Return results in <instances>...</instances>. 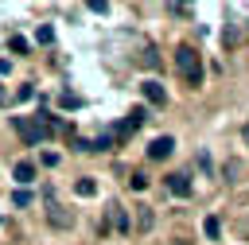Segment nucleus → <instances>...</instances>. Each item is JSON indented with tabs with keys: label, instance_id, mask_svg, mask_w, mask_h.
Returning a JSON list of instances; mask_svg holds the SVG:
<instances>
[{
	"label": "nucleus",
	"instance_id": "8",
	"mask_svg": "<svg viewBox=\"0 0 249 245\" xmlns=\"http://www.w3.org/2000/svg\"><path fill=\"white\" fill-rule=\"evenodd\" d=\"M12 175H16V179H19V187H27V183H31V179H35V163H27V159H19V163H16V171H12Z\"/></svg>",
	"mask_w": 249,
	"mask_h": 245
},
{
	"label": "nucleus",
	"instance_id": "13",
	"mask_svg": "<svg viewBox=\"0 0 249 245\" xmlns=\"http://www.w3.org/2000/svg\"><path fill=\"white\" fill-rule=\"evenodd\" d=\"M12 202H16V206H31V191H27V187H19V191L12 194Z\"/></svg>",
	"mask_w": 249,
	"mask_h": 245
},
{
	"label": "nucleus",
	"instance_id": "7",
	"mask_svg": "<svg viewBox=\"0 0 249 245\" xmlns=\"http://www.w3.org/2000/svg\"><path fill=\"white\" fill-rule=\"evenodd\" d=\"M109 218H113V226H117L121 233H128V229H132V222H128V210H124V206H109Z\"/></svg>",
	"mask_w": 249,
	"mask_h": 245
},
{
	"label": "nucleus",
	"instance_id": "16",
	"mask_svg": "<svg viewBox=\"0 0 249 245\" xmlns=\"http://www.w3.org/2000/svg\"><path fill=\"white\" fill-rule=\"evenodd\" d=\"M39 159H43V167H54V163H58V152H51V148H47Z\"/></svg>",
	"mask_w": 249,
	"mask_h": 245
},
{
	"label": "nucleus",
	"instance_id": "21",
	"mask_svg": "<svg viewBox=\"0 0 249 245\" xmlns=\"http://www.w3.org/2000/svg\"><path fill=\"white\" fill-rule=\"evenodd\" d=\"M4 101H8V93H4V86H0V105H4Z\"/></svg>",
	"mask_w": 249,
	"mask_h": 245
},
{
	"label": "nucleus",
	"instance_id": "18",
	"mask_svg": "<svg viewBox=\"0 0 249 245\" xmlns=\"http://www.w3.org/2000/svg\"><path fill=\"white\" fill-rule=\"evenodd\" d=\"M16 97H19V101H31V97H35V89H31V86H19V93H16Z\"/></svg>",
	"mask_w": 249,
	"mask_h": 245
},
{
	"label": "nucleus",
	"instance_id": "20",
	"mask_svg": "<svg viewBox=\"0 0 249 245\" xmlns=\"http://www.w3.org/2000/svg\"><path fill=\"white\" fill-rule=\"evenodd\" d=\"M241 140H245V144H249V124H245V128H241Z\"/></svg>",
	"mask_w": 249,
	"mask_h": 245
},
{
	"label": "nucleus",
	"instance_id": "15",
	"mask_svg": "<svg viewBox=\"0 0 249 245\" xmlns=\"http://www.w3.org/2000/svg\"><path fill=\"white\" fill-rule=\"evenodd\" d=\"M144 62H148V66H152V70H156V66H160V54H156V47H148V51H144Z\"/></svg>",
	"mask_w": 249,
	"mask_h": 245
},
{
	"label": "nucleus",
	"instance_id": "5",
	"mask_svg": "<svg viewBox=\"0 0 249 245\" xmlns=\"http://www.w3.org/2000/svg\"><path fill=\"white\" fill-rule=\"evenodd\" d=\"M167 191H171V194H179V198H187V194H191V179H187V171L167 175Z\"/></svg>",
	"mask_w": 249,
	"mask_h": 245
},
{
	"label": "nucleus",
	"instance_id": "11",
	"mask_svg": "<svg viewBox=\"0 0 249 245\" xmlns=\"http://www.w3.org/2000/svg\"><path fill=\"white\" fill-rule=\"evenodd\" d=\"M74 191L89 198V194H97V183H93V179H78V183H74Z\"/></svg>",
	"mask_w": 249,
	"mask_h": 245
},
{
	"label": "nucleus",
	"instance_id": "19",
	"mask_svg": "<svg viewBox=\"0 0 249 245\" xmlns=\"http://www.w3.org/2000/svg\"><path fill=\"white\" fill-rule=\"evenodd\" d=\"M86 4H89L93 12H109V0H86Z\"/></svg>",
	"mask_w": 249,
	"mask_h": 245
},
{
	"label": "nucleus",
	"instance_id": "14",
	"mask_svg": "<svg viewBox=\"0 0 249 245\" xmlns=\"http://www.w3.org/2000/svg\"><path fill=\"white\" fill-rule=\"evenodd\" d=\"M58 101H62V105H66V109H78V105H82V97H78V93H62V97H58Z\"/></svg>",
	"mask_w": 249,
	"mask_h": 245
},
{
	"label": "nucleus",
	"instance_id": "10",
	"mask_svg": "<svg viewBox=\"0 0 249 245\" xmlns=\"http://www.w3.org/2000/svg\"><path fill=\"white\" fill-rule=\"evenodd\" d=\"M35 43H43V47H47V43H54V27H51V23H43V27L35 31Z\"/></svg>",
	"mask_w": 249,
	"mask_h": 245
},
{
	"label": "nucleus",
	"instance_id": "1",
	"mask_svg": "<svg viewBox=\"0 0 249 245\" xmlns=\"http://www.w3.org/2000/svg\"><path fill=\"white\" fill-rule=\"evenodd\" d=\"M175 70L187 86H202V58L195 47H175Z\"/></svg>",
	"mask_w": 249,
	"mask_h": 245
},
{
	"label": "nucleus",
	"instance_id": "22",
	"mask_svg": "<svg viewBox=\"0 0 249 245\" xmlns=\"http://www.w3.org/2000/svg\"><path fill=\"white\" fill-rule=\"evenodd\" d=\"M183 4H191V0H183Z\"/></svg>",
	"mask_w": 249,
	"mask_h": 245
},
{
	"label": "nucleus",
	"instance_id": "9",
	"mask_svg": "<svg viewBox=\"0 0 249 245\" xmlns=\"http://www.w3.org/2000/svg\"><path fill=\"white\" fill-rule=\"evenodd\" d=\"M202 233H206V237H210V241H214V237H222V222H218V218H214V214H210V218H206V222H202Z\"/></svg>",
	"mask_w": 249,
	"mask_h": 245
},
{
	"label": "nucleus",
	"instance_id": "4",
	"mask_svg": "<svg viewBox=\"0 0 249 245\" xmlns=\"http://www.w3.org/2000/svg\"><path fill=\"white\" fill-rule=\"evenodd\" d=\"M47 222H51V226H58V229H70V226H74V214H70L66 206L51 202V210H47Z\"/></svg>",
	"mask_w": 249,
	"mask_h": 245
},
{
	"label": "nucleus",
	"instance_id": "6",
	"mask_svg": "<svg viewBox=\"0 0 249 245\" xmlns=\"http://www.w3.org/2000/svg\"><path fill=\"white\" fill-rule=\"evenodd\" d=\"M140 89H144V101H148V105H163V101H167V93H163V86H160L156 78H152V82H144Z\"/></svg>",
	"mask_w": 249,
	"mask_h": 245
},
{
	"label": "nucleus",
	"instance_id": "17",
	"mask_svg": "<svg viewBox=\"0 0 249 245\" xmlns=\"http://www.w3.org/2000/svg\"><path fill=\"white\" fill-rule=\"evenodd\" d=\"M144 187H148V175L136 171V175H132V191H144Z\"/></svg>",
	"mask_w": 249,
	"mask_h": 245
},
{
	"label": "nucleus",
	"instance_id": "3",
	"mask_svg": "<svg viewBox=\"0 0 249 245\" xmlns=\"http://www.w3.org/2000/svg\"><path fill=\"white\" fill-rule=\"evenodd\" d=\"M175 152V140L171 136H156L152 144H148V159H167Z\"/></svg>",
	"mask_w": 249,
	"mask_h": 245
},
{
	"label": "nucleus",
	"instance_id": "2",
	"mask_svg": "<svg viewBox=\"0 0 249 245\" xmlns=\"http://www.w3.org/2000/svg\"><path fill=\"white\" fill-rule=\"evenodd\" d=\"M16 132L23 136V144H43V140L51 136L39 117H16Z\"/></svg>",
	"mask_w": 249,
	"mask_h": 245
},
{
	"label": "nucleus",
	"instance_id": "12",
	"mask_svg": "<svg viewBox=\"0 0 249 245\" xmlns=\"http://www.w3.org/2000/svg\"><path fill=\"white\" fill-rule=\"evenodd\" d=\"M8 47H12L16 54H27V47H31V43H27L23 35H12V39H8Z\"/></svg>",
	"mask_w": 249,
	"mask_h": 245
}]
</instances>
